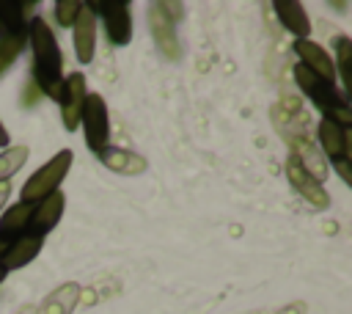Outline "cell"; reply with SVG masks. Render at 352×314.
<instances>
[{
	"instance_id": "1",
	"label": "cell",
	"mask_w": 352,
	"mask_h": 314,
	"mask_svg": "<svg viewBox=\"0 0 352 314\" xmlns=\"http://www.w3.org/2000/svg\"><path fill=\"white\" fill-rule=\"evenodd\" d=\"M28 36H30V47H33V83L38 85V91L44 96L58 99L60 85H63V61H60L58 41L41 17L30 19Z\"/></svg>"
},
{
	"instance_id": "2",
	"label": "cell",
	"mask_w": 352,
	"mask_h": 314,
	"mask_svg": "<svg viewBox=\"0 0 352 314\" xmlns=\"http://www.w3.org/2000/svg\"><path fill=\"white\" fill-rule=\"evenodd\" d=\"M294 80H297V85L308 94V99L324 113V118H330V121H336V124H341V127H346V124L352 121V113H349V107H346V99H344V94L336 88V83H327V80L316 77V74L308 72L302 63L294 66Z\"/></svg>"
},
{
	"instance_id": "3",
	"label": "cell",
	"mask_w": 352,
	"mask_h": 314,
	"mask_svg": "<svg viewBox=\"0 0 352 314\" xmlns=\"http://www.w3.org/2000/svg\"><path fill=\"white\" fill-rule=\"evenodd\" d=\"M72 151L69 149H63V151H58L47 165H41L25 185H22V204H38L41 198H47L50 193H55L58 190V185H60V179L66 176V171H69V165H72Z\"/></svg>"
},
{
	"instance_id": "4",
	"label": "cell",
	"mask_w": 352,
	"mask_h": 314,
	"mask_svg": "<svg viewBox=\"0 0 352 314\" xmlns=\"http://www.w3.org/2000/svg\"><path fill=\"white\" fill-rule=\"evenodd\" d=\"M179 11H182L179 3H154L148 8V25H151L154 41H157V47L162 50L165 58H179L182 55V47H179V39H176Z\"/></svg>"
},
{
	"instance_id": "5",
	"label": "cell",
	"mask_w": 352,
	"mask_h": 314,
	"mask_svg": "<svg viewBox=\"0 0 352 314\" xmlns=\"http://www.w3.org/2000/svg\"><path fill=\"white\" fill-rule=\"evenodd\" d=\"M80 121H82V135H85L88 149L99 154V151L107 146V138H110L107 105H104V99H102L99 94H88V96H85Z\"/></svg>"
},
{
	"instance_id": "6",
	"label": "cell",
	"mask_w": 352,
	"mask_h": 314,
	"mask_svg": "<svg viewBox=\"0 0 352 314\" xmlns=\"http://www.w3.org/2000/svg\"><path fill=\"white\" fill-rule=\"evenodd\" d=\"M94 11H102L104 19V30H107V41L116 47L129 44L132 39V14H129V3H91Z\"/></svg>"
},
{
	"instance_id": "7",
	"label": "cell",
	"mask_w": 352,
	"mask_h": 314,
	"mask_svg": "<svg viewBox=\"0 0 352 314\" xmlns=\"http://www.w3.org/2000/svg\"><path fill=\"white\" fill-rule=\"evenodd\" d=\"M85 77L80 72L69 74L60 85V94H58V102H60V118H63V127L72 132L77 129L80 124V113H82V102H85Z\"/></svg>"
},
{
	"instance_id": "8",
	"label": "cell",
	"mask_w": 352,
	"mask_h": 314,
	"mask_svg": "<svg viewBox=\"0 0 352 314\" xmlns=\"http://www.w3.org/2000/svg\"><path fill=\"white\" fill-rule=\"evenodd\" d=\"M286 138H289V146H292V157L300 163V168H302L311 179L322 182V179L327 176V163H324V157L316 151V146L311 143L308 132H294V135H286Z\"/></svg>"
},
{
	"instance_id": "9",
	"label": "cell",
	"mask_w": 352,
	"mask_h": 314,
	"mask_svg": "<svg viewBox=\"0 0 352 314\" xmlns=\"http://www.w3.org/2000/svg\"><path fill=\"white\" fill-rule=\"evenodd\" d=\"M74 52L80 63H91L94 61V47H96V11L91 8V3H82L77 19H74Z\"/></svg>"
},
{
	"instance_id": "10",
	"label": "cell",
	"mask_w": 352,
	"mask_h": 314,
	"mask_svg": "<svg viewBox=\"0 0 352 314\" xmlns=\"http://www.w3.org/2000/svg\"><path fill=\"white\" fill-rule=\"evenodd\" d=\"M294 52L300 55V63H302L308 72H314L316 77H322V80H327V83L336 80V63H333V58H330L316 41H311V39H297V41H294Z\"/></svg>"
},
{
	"instance_id": "11",
	"label": "cell",
	"mask_w": 352,
	"mask_h": 314,
	"mask_svg": "<svg viewBox=\"0 0 352 314\" xmlns=\"http://www.w3.org/2000/svg\"><path fill=\"white\" fill-rule=\"evenodd\" d=\"M286 176H289L292 187H294L311 207H319V209L330 207V196H327V190H322V185H319L316 179H311V176L300 168V163H297L294 157L286 160Z\"/></svg>"
},
{
	"instance_id": "12",
	"label": "cell",
	"mask_w": 352,
	"mask_h": 314,
	"mask_svg": "<svg viewBox=\"0 0 352 314\" xmlns=\"http://www.w3.org/2000/svg\"><path fill=\"white\" fill-rule=\"evenodd\" d=\"M60 215H63V196L55 190L47 198H41L38 204H33V215H30V226H28L30 234L44 240V234L60 220Z\"/></svg>"
},
{
	"instance_id": "13",
	"label": "cell",
	"mask_w": 352,
	"mask_h": 314,
	"mask_svg": "<svg viewBox=\"0 0 352 314\" xmlns=\"http://www.w3.org/2000/svg\"><path fill=\"white\" fill-rule=\"evenodd\" d=\"M319 143L324 149V154L336 163H349V135H346V127L330 121V118H322L319 124Z\"/></svg>"
},
{
	"instance_id": "14",
	"label": "cell",
	"mask_w": 352,
	"mask_h": 314,
	"mask_svg": "<svg viewBox=\"0 0 352 314\" xmlns=\"http://www.w3.org/2000/svg\"><path fill=\"white\" fill-rule=\"evenodd\" d=\"M38 248H41V237H36V234H19L16 240H11L8 251L3 253L0 267H3L6 273H8V270H16V267H25V264L38 253Z\"/></svg>"
},
{
	"instance_id": "15",
	"label": "cell",
	"mask_w": 352,
	"mask_h": 314,
	"mask_svg": "<svg viewBox=\"0 0 352 314\" xmlns=\"http://www.w3.org/2000/svg\"><path fill=\"white\" fill-rule=\"evenodd\" d=\"M272 8L278 11V19H280V25H283L286 30H292V33L300 36V39L311 36V19H308L305 8H302L297 0H275Z\"/></svg>"
},
{
	"instance_id": "16",
	"label": "cell",
	"mask_w": 352,
	"mask_h": 314,
	"mask_svg": "<svg viewBox=\"0 0 352 314\" xmlns=\"http://www.w3.org/2000/svg\"><path fill=\"white\" fill-rule=\"evenodd\" d=\"M77 300H80V284L69 281V284H60L58 289H52L36 314H72Z\"/></svg>"
},
{
	"instance_id": "17",
	"label": "cell",
	"mask_w": 352,
	"mask_h": 314,
	"mask_svg": "<svg viewBox=\"0 0 352 314\" xmlns=\"http://www.w3.org/2000/svg\"><path fill=\"white\" fill-rule=\"evenodd\" d=\"M99 160L116 171V174H143L146 171V157L129 151V149H116V146H104L99 151Z\"/></svg>"
},
{
	"instance_id": "18",
	"label": "cell",
	"mask_w": 352,
	"mask_h": 314,
	"mask_svg": "<svg viewBox=\"0 0 352 314\" xmlns=\"http://www.w3.org/2000/svg\"><path fill=\"white\" fill-rule=\"evenodd\" d=\"M33 3H16V0H0V22L8 28L11 36H22L28 39V25H25V11H30Z\"/></svg>"
},
{
	"instance_id": "19",
	"label": "cell",
	"mask_w": 352,
	"mask_h": 314,
	"mask_svg": "<svg viewBox=\"0 0 352 314\" xmlns=\"http://www.w3.org/2000/svg\"><path fill=\"white\" fill-rule=\"evenodd\" d=\"M30 215H33V204H22V201H19V204L11 207L8 212H3V218H0V234L16 240V237L30 226Z\"/></svg>"
},
{
	"instance_id": "20",
	"label": "cell",
	"mask_w": 352,
	"mask_h": 314,
	"mask_svg": "<svg viewBox=\"0 0 352 314\" xmlns=\"http://www.w3.org/2000/svg\"><path fill=\"white\" fill-rule=\"evenodd\" d=\"M28 160V146H8L0 151V182H8Z\"/></svg>"
},
{
	"instance_id": "21",
	"label": "cell",
	"mask_w": 352,
	"mask_h": 314,
	"mask_svg": "<svg viewBox=\"0 0 352 314\" xmlns=\"http://www.w3.org/2000/svg\"><path fill=\"white\" fill-rule=\"evenodd\" d=\"M25 47V39L22 36H3L0 39V74L16 61V55L22 52Z\"/></svg>"
},
{
	"instance_id": "22",
	"label": "cell",
	"mask_w": 352,
	"mask_h": 314,
	"mask_svg": "<svg viewBox=\"0 0 352 314\" xmlns=\"http://www.w3.org/2000/svg\"><path fill=\"white\" fill-rule=\"evenodd\" d=\"M80 8H82V3H77V0H58L55 3V19H58V25L72 28L74 19H77V14H80Z\"/></svg>"
},
{
	"instance_id": "23",
	"label": "cell",
	"mask_w": 352,
	"mask_h": 314,
	"mask_svg": "<svg viewBox=\"0 0 352 314\" xmlns=\"http://www.w3.org/2000/svg\"><path fill=\"white\" fill-rule=\"evenodd\" d=\"M349 50H352L349 39L341 36L338 39V74H341L344 83H349Z\"/></svg>"
},
{
	"instance_id": "24",
	"label": "cell",
	"mask_w": 352,
	"mask_h": 314,
	"mask_svg": "<svg viewBox=\"0 0 352 314\" xmlns=\"http://www.w3.org/2000/svg\"><path fill=\"white\" fill-rule=\"evenodd\" d=\"M41 96H44V94L38 91V85H36V83L30 80V83L25 85V94H22V105H25V107H30V105H36V102H38Z\"/></svg>"
},
{
	"instance_id": "25",
	"label": "cell",
	"mask_w": 352,
	"mask_h": 314,
	"mask_svg": "<svg viewBox=\"0 0 352 314\" xmlns=\"http://www.w3.org/2000/svg\"><path fill=\"white\" fill-rule=\"evenodd\" d=\"M8 193H11V185L8 182H0V209H3V204L8 198Z\"/></svg>"
},
{
	"instance_id": "26",
	"label": "cell",
	"mask_w": 352,
	"mask_h": 314,
	"mask_svg": "<svg viewBox=\"0 0 352 314\" xmlns=\"http://www.w3.org/2000/svg\"><path fill=\"white\" fill-rule=\"evenodd\" d=\"M11 143V138H8V129L3 127V121H0V146H8Z\"/></svg>"
},
{
	"instance_id": "27",
	"label": "cell",
	"mask_w": 352,
	"mask_h": 314,
	"mask_svg": "<svg viewBox=\"0 0 352 314\" xmlns=\"http://www.w3.org/2000/svg\"><path fill=\"white\" fill-rule=\"evenodd\" d=\"M8 245H11V237H3V234H0V259H3V253L8 251Z\"/></svg>"
},
{
	"instance_id": "28",
	"label": "cell",
	"mask_w": 352,
	"mask_h": 314,
	"mask_svg": "<svg viewBox=\"0 0 352 314\" xmlns=\"http://www.w3.org/2000/svg\"><path fill=\"white\" fill-rule=\"evenodd\" d=\"M3 278H6V270H3V267H0V284H3Z\"/></svg>"
}]
</instances>
